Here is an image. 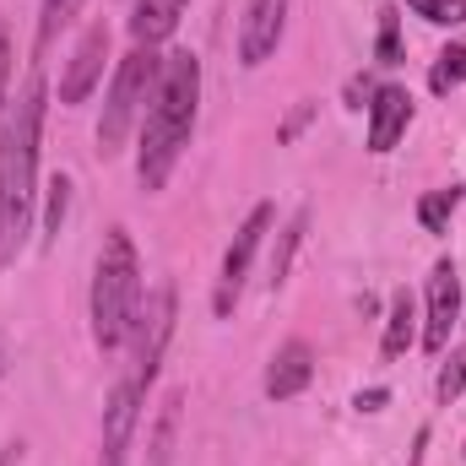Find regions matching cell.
Masks as SVG:
<instances>
[{"label":"cell","instance_id":"obj_1","mask_svg":"<svg viewBox=\"0 0 466 466\" xmlns=\"http://www.w3.org/2000/svg\"><path fill=\"white\" fill-rule=\"evenodd\" d=\"M44 115H49V82H44V66L33 60L16 104H5V119H0V271L16 266V255L27 249V233H33Z\"/></svg>","mask_w":466,"mask_h":466},{"label":"cell","instance_id":"obj_2","mask_svg":"<svg viewBox=\"0 0 466 466\" xmlns=\"http://www.w3.org/2000/svg\"><path fill=\"white\" fill-rule=\"evenodd\" d=\"M196 115H201V60L190 49H168L157 66L141 130H136V185L147 196H157L174 179V168L196 136Z\"/></svg>","mask_w":466,"mask_h":466},{"label":"cell","instance_id":"obj_3","mask_svg":"<svg viewBox=\"0 0 466 466\" xmlns=\"http://www.w3.org/2000/svg\"><path fill=\"white\" fill-rule=\"evenodd\" d=\"M147 304V282H141V255L130 228H109L98 266H93V293H87V320H93V348L119 352L130 342L136 320Z\"/></svg>","mask_w":466,"mask_h":466},{"label":"cell","instance_id":"obj_4","mask_svg":"<svg viewBox=\"0 0 466 466\" xmlns=\"http://www.w3.org/2000/svg\"><path fill=\"white\" fill-rule=\"evenodd\" d=\"M157 66H163V55L157 49H141V44H130V55L115 66L109 93H104V115H98V157H119L125 141L141 130L152 82H157Z\"/></svg>","mask_w":466,"mask_h":466},{"label":"cell","instance_id":"obj_5","mask_svg":"<svg viewBox=\"0 0 466 466\" xmlns=\"http://www.w3.org/2000/svg\"><path fill=\"white\" fill-rule=\"evenodd\" d=\"M174 315H179V293H174V282H157L152 293H147V304H141V320H136V331H130V380L141 385V390H152L157 385V369H163V352H168V337H174Z\"/></svg>","mask_w":466,"mask_h":466},{"label":"cell","instance_id":"obj_6","mask_svg":"<svg viewBox=\"0 0 466 466\" xmlns=\"http://www.w3.org/2000/svg\"><path fill=\"white\" fill-rule=\"evenodd\" d=\"M271 223H277V207L260 201V207L233 228V244L223 249V271H218V293H212V315H218V320H228L233 309H238L244 282H249V266H255V255H260V244H266Z\"/></svg>","mask_w":466,"mask_h":466},{"label":"cell","instance_id":"obj_7","mask_svg":"<svg viewBox=\"0 0 466 466\" xmlns=\"http://www.w3.org/2000/svg\"><path fill=\"white\" fill-rule=\"evenodd\" d=\"M456 320H461V271H456V260L451 255H440L434 260V271H429V299H423V352H440L451 348V331H456Z\"/></svg>","mask_w":466,"mask_h":466},{"label":"cell","instance_id":"obj_8","mask_svg":"<svg viewBox=\"0 0 466 466\" xmlns=\"http://www.w3.org/2000/svg\"><path fill=\"white\" fill-rule=\"evenodd\" d=\"M288 11H293V0H244V16H238V66L244 71H260L282 49Z\"/></svg>","mask_w":466,"mask_h":466},{"label":"cell","instance_id":"obj_9","mask_svg":"<svg viewBox=\"0 0 466 466\" xmlns=\"http://www.w3.org/2000/svg\"><path fill=\"white\" fill-rule=\"evenodd\" d=\"M141 407H147V390L130 374H119L109 401H104V451H98V466H125L130 440L141 429Z\"/></svg>","mask_w":466,"mask_h":466},{"label":"cell","instance_id":"obj_10","mask_svg":"<svg viewBox=\"0 0 466 466\" xmlns=\"http://www.w3.org/2000/svg\"><path fill=\"white\" fill-rule=\"evenodd\" d=\"M104 60H109V27L87 22L82 38H76V49H71V60H66V71H60V104L66 109H76V104L93 98V87L104 82Z\"/></svg>","mask_w":466,"mask_h":466},{"label":"cell","instance_id":"obj_11","mask_svg":"<svg viewBox=\"0 0 466 466\" xmlns=\"http://www.w3.org/2000/svg\"><path fill=\"white\" fill-rule=\"evenodd\" d=\"M412 119H418V104H412V93H407L401 82L374 87V98H369V152H374V157L396 152L401 136L412 130Z\"/></svg>","mask_w":466,"mask_h":466},{"label":"cell","instance_id":"obj_12","mask_svg":"<svg viewBox=\"0 0 466 466\" xmlns=\"http://www.w3.org/2000/svg\"><path fill=\"white\" fill-rule=\"evenodd\" d=\"M309 380H315V348L304 337H288L282 348L271 352L260 390H266V401H293V396L309 390Z\"/></svg>","mask_w":466,"mask_h":466},{"label":"cell","instance_id":"obj_13","mask_svg":"<svg viewBox=\"0 0 466 466\" xmlns=\"http://www.w3.org/2000/svg\"><path fill=\"white\" fill-rule=\"evenodd\" d=\"M185 5L190 0H136L130 5V44H141V49L168 44L174 27H179V16H185Z\"/></svg>","mask_w":466,"mask_h":466},{"label":"cell","instance_id":"obj_14","mask_svg":"<svg viewBox=\"0 0 466 466\" xmlns=\"http://www.w3.org/2000/svg\"><path fill=\"white\" fill-rule=\"evenodd\" d=\"M423 337V326H418V299L407 293V288H396L390 293V304H385V331H380V352L385 358H401V352L412 348Z\"/></svg>","mask_w":466,"mask_h":466},{"label":"cell","instance_id":"obj_15","mask_svg":"<svg viewBox=\"0 0 466 466\" xmlns=\"http://www.w3.org/2000/svg\"><path fill=\"white\" fill-rule=\"evenodd\" d=\"M304 228H309V207H299V212L288 218V228H282L277 249H271V266H266V282H271V288H282V282H288L293 255H299V244H304Z\"/></svg>","mask_w":466,"mask_h":466},{"label":"cell","instance_id":"obj_16","mask_svg":"<svg viewBox=\"0 0 466 466\" xmlns=\"http://www.w3.org/2000/svg\"><path fill=\"white\" fill-rule=\"evenodd\" d=\"M456 87H466V44H445L434 55V66H429V93L451 98Z\"/></svg>","mask_w":466,"mask_h":466},{"label":"cell","instance_id":"obj_17","mask_svg":"<svg viewBox=\"0 0 466 466\" xmlns=\"http://www.w3.org/2000/svg\"><path fill=\"white\" fill-rule=\"evenodd\" d=\"M461 185H440V190H429L423 201H418V223L423 233H445L451 228V218H456V207H461Z\"/></svg>","mask_w":466,"mask_h":466},{"label":"cell","instance_id":"obj_18","mask_svg":"<svg viewBox=\"0 0 466 466\" xmlns=\"http://www.w3.org/2000/svg\"><path fill=\"white\" fill-rule=\"evenodd\" d=\"M76 11H82V0H44V5H38V38H33V49L44 55V49L76 22Z\"/></svg>","mask_w":466,"mask_h":466},{"label":"cell","instance_id":"obj_19","mask_svg":"<svg viewBox=\"0 0 466 466\" xmlns=\"http://www.w3.org/2000/svg\"><path fill=\"white\" fill-rule=\"evenodd\" d=\"M440 358L445 363H440V380H434V401L451 407V401H461V390H466V348H445Z\"/></svg>","mask_w":466,"mask_h":466},{"label":"cell","instance_id":"obj_20","mask_svg":"<svg viewBox=\"0 0 466 466\" xmlns=\"http://www.w3.org/2000/svg\"><path fill=\"white\" fill-rule=\"evenodd\" d=\"M407 55H401V11L396 5H385L380 11V38H374V66H401Z\"/></svg>","mask_w":466,"mask_h":466},{"label":"cell","instance_id":"obj_21","mask_svg":"<svg viewBox=\"0 0 466 466\" xmlns=\"http://www.w3.org/2000/svg\"><path fill=\"white\" fill-rule=\"evenodd\" d=\"M44 238H55V233L66 228V212H71V179L66 174H49V185H44Z\"/></svg>","mask_w":466,"mask_h":466},{"label":"cell","instance_id":"obj_22","mask_svg":"<svg viewBox=\"0 0 466 466\" xmlns=\"http://www.w3.org/2000/svg\"><path fill=\"white\" fill-rule=\"evenodd\" d=\"M412 16L434 22V27H461L466 22V0H401Z\"/></svg>","mask_w":466,"mask_h":466},{"label":"cell","instance_id":"obj_23","mask_svg":"<svg viewBox=\"0 0 466 466\" xmlns=\"http://www.w3.org/2000/svg\"><path fill=\"white\" fill-rule=\"evenodd\" d=\"M374 87H380L374 76H352V82H348V109H369V98H374Z\"/></svg>","mask_w":466,"mask_h":466},{"label":"cell","instance_id":"obj_24","mask_svg":"<svg viewBox=\"0 0 466 466\" xmlns=\"http://www.w3.org/2000/svg\"><path fill=\"white\" fill-rule=\"evenodd\" d=\"M385 401H390V390H385V385H369V390H358V396H352V407H358V412H380Z\"/></svg>","mask_w":466,"mask_h":466},{"label":"cell","instance_id":"obj_25","mask_svg":"<svg viewBox=\"0 0 466 466\" xmlns=\"http://www.w3.org/2000/svg\"><path fill=\"white\" fill-rule=\"evenodd\" d=\"M5 82H11V38L0 27V119H5Z\"/></svg>","mask_w":466,"mask_h":466},{"label":"cell","instance_id":"obj_26","mask_svg":"<svg viewBox=\"0 0 466 466\" xmlns=\"http://www.w3.org/2000/svg\"><path fill=\"white\" fill-rule=\"evenodd\" d=\"M309 115H315V104H299V109H293V119H288V125L277 130V141H293V136L304 130V119H309Z\"/></svg>","mask_w":466,"mask_h":466},{"label":"cell","instance_id":"obj_27","mask_svg":"<svg viewBox=\"0 0 466 466\" xmlns=\"http://www.w3.org/2000/svg\"><path fill=\"white\" fill-rule=\"evenodd\" d=\"M22 461H27V445H22V440L0 445V466H22Z\"/></svg>","mask_w":466,"mask_h":466},{"label":"cell","instance_id":"obj_28","mask_svg":"<svg viewBox=\"0 0 466 466\" xmlns=\"http://www.w3.org/2000/svg\"><path fill=\"white\" fill-rule=\"evenodd\" d=\"M0 374H5V352H0Z\"/></svg>","mask_w":466,"mask_h":466}]
</instances>
